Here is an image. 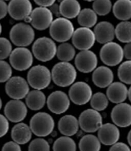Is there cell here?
<instances>
[{
  "mask_svg": "<svg viewBox=\"0 0 131 151\" xmlns=\"http://www.w3.org/2000/svg\"><path fill=\"white\" fill-rule=\"evenodd\" d=\"M77 17L78 24L83 27H93L96 24L98 21L97 14L93 9L89 8L82 10Z\"/></svg>",
  "mask_w": 131,
  "mask_h": 151,
  "instance_id": "28",
  "label": "cell"
},
{
  "mask_svg": "<svg viewBox=\"0 0 131 151\" xmlns=\"http://www.w3.org/2000/svg\"><path fill=\"white\" fill-rule=\"evenodd\" d=\"M57 45L53 39L42 37L35 40L32 45V53L38 60L48 62L57 54Z\"/></svg>",
  "mask_w": 131,
  "mask_h": 151,
  "instance_id": "3",
  "label": "cell"
},
{
  "mask_svg": "<svg viewBox=\"0 0 131 151\" xmlns=\"http://www.w3.org/2000/svg\"><path fill=\"white\" fill-rule=\"evenodd\" d=\"M124 57L127 60H131V42L126 43L124 48H123Z\"/></svg>",
  "mask_w": 131,
  "mask_h": 151,
  "instance_id": "44",
  "label": "cell"
},
{
  "mask_svg": "<svg viewBox=\"0 0 131 151\" xmlns=\"http://www.w3.org/2000/svg\"><path fill=\"white\" fill-rule=\"evenodd\" d=\"M92 80L94 84L97 87L100 88H107L113 82V71L107 66L98 67L93 71Z\"/></svg>",
  "mask_w": 131,
  "mask_h": 151,
  "instance_id": "22",
  "label": "cell"
},
{
  "mask_svg": "<svg viewBox=\"0 0 131 151\" xmlns=\"http://www.w3.org/2000/svg\"><path fill=\"white\" fill-rule=\"evenodd\" d=\"M106 95L111 102L116 104L122 103L128 97V89L122 82H112L107 87Z\"/></svg>",
  "mask_w": 131,
  "mask_h": 151,
  "instance_id": "21",
  "label": "cell"
},
{
  "mask_svg": "<svg viewBox=\"0 0 131 151\" xmlns=\"http://www.w3.org/2000/svg\"><path fill=\"white\" fill-rule=\"evenodd\" d=\"M1 32H2V25L1 23H0V35H1Z\"/></svg>",
  "mask_w": 131,
  "mask_h": 151,
  "instance_id": "48",
  "label": "cell"
},
{
  "mask_svg": "<svg viewBox=\"0 0 131 151\" xmlns=\"http://www.w3.org/2000/svg\"><path fill=\"white\" fill-rule=\"evenodd\" d=\"M30 127L35 136L46 137L52 134L55 127L53 117L48 113L39 112L34 114L30 121Z\"/></svg>",
  "mask_w": 131,
  "mask_h": 151,
  "instance_id": "4",
  "label": "cell"
},
{
  "mask_svg": "<svg viewBox=\"0 0 131 151\" xmlns=\"http://www.w3.org/2000/svg\"><path fill=\"white\" fill-rule=\"evenodd\" d=\"M79 127L78 120L71 114L63 116L58 122L59 131L64 136H74L77 133Z\"/></svg>",
  "mask_w": 131,
  "mask_h": 151,
  "instance_id": "23",
  "label": "cell"
},
{
  "mask_svg": "<svg viewBox=\"0 0 131 151\" xmlns=\"http://www.w3.org/2000/svg\"><path fill=\"white\" fill-rule=\"evenodd\" d=\"M33 132L29 125L19 123L14 125L11 131V137L19 145H24L30 141Z\"/></svg>",
  "mask_w": 131,
  "mask_h": 151,
  "instance_id": "24",
  "label": "cell"
},
{
  "mask_svg": "<svg viewBox=\"0 0 131 151\" xmlns=\"http://www.w3.org/2000/svg\"><path fill=\"white\" fill-rule=\"evenodd\" d=\"M118 76L123 83L131 84V60H128L120 64L118 70Z\"/></svg>",
  "mask_w": 131,
  "mask_h": 151,
  "instance_id": "34",
  "label": "cell"
},
{
  "mask_svg": "<svg viewBox=\"0 0 131 151\" xmlns=\"http://www.w3.org/2000/svg\"><path fill=\"white\" fill-rule=\"evenodd\" d=\"M84 1H89V2H91V1H94V0H84Z\"/></svg>",
  "mask_w": 131,
  "mask_h": 151,
  "instance_id": "49",
  "label": "cell"
},
{
  "mask_svg": "<svg viewBox=\"0 0 131 151\" xmlns=\"http://www.w3.org/2000/svg\"><path fill=\"white\" fill-rule=\"evenodd\" d=\"M30 91L29 84L23 77L19 76L11 77L6 82L5 92L10 98L21 100L27 96Z\"/></svg>",
  "mask_w": 131,
  "mask_h": 151,
  "instance_id": "10",
  "label": "cell"
},
{
  "mask_svg": "<svg viewBox=\"0 0 131 151\" xmlns=\"http://www.w3.org/2000/svg\"><path fill=\"white\" fill-rule=\"evenodd\" d=\"M4 113L9 121L14 123H19L27 117V106L21 100H11L6 104Z\"/></svg>",
  "mask_w": 131,
  "mask_h": 151,
  "instance_id": "14",
  "label": "cell"
},
{
  "mask_svg": "<svg viewBox=\"0 0 131 151\" xmlns=\"http://www.w3.org/2000/svg\"><path fill=\"white\" fill-rule=\"evenodd\" d=\"M52 73L48 68L43 65L32 67L27 75V81L34 89H42L48 88L52 81Z\"/></svg>",
  "mask_w": 131,
  "mask_h": 151,
  "instance_id": "6",
  "label": "cell"
},
{
  "mask_svg": "<svg viewBox=\"0 0 131 151\" xmlns=\"http://www.w3.org/2000/svg\"><path fill=\"white\" fill-rule=\"evenodd\" d=\"M25 98L27 107L32 111H39L42 109L46 102L45 93L39 89L29 91Z\"/></svg>",
  "mask_w": 131,
  "mask_h": 151,
  "instance_id": "26",
  "label": "cell"
},
{
  "mask_svg": "<svg viewBox=\"0 0 131 151\" xmlns=\"http://www.w3.org/2000/svg\"><path fill=\"white\" fill-rule=\"evenodd\" d=\"M115 36L118 40L123 43L131 42V22L122 21L115 28Z\"/></svg>",
  "mask_w": 131,
  "mask_h": 151,
  "instance_id": "29",
  "label": "cell"
},
{
  "mask_svg": "<svg viewBox=\"0 0 131 151\" xmlns=\"http://www.w3.org/2000/svg\"><path fill=\"white\" fill-rule=\"evenodd\" d=\"M32 4L30 0H10L8 13L12 19L20 21L30 16L32 11Z\"/></svg>",
  "mask_w": 131,
  "mask_h": 151,
  "instance_id": "18",
  "label": "cell"
},
{
  "mask_svg": "<svg viewBox=\"0 0 131 151\" xmlns=\"http://www.w3.org/2000/svg\"><path fill=\"white\" fill-rule=\"evenodd\" d=\"M93 32L96 41L100 44L104 45L112 41L115 37V28L109 21H101L97 23L94 26Z\"/></svg>",
  "mask_w": 131,
  "mask_h": 151,
  "instance_id": "20",
  "label": "cell"
},
{
  "mask_svg": "<svg viewBox=\"0 0 131 151\" xmlns=\"http://www.w3.org/2000/svg\"><path fill=\"white\" fill-rule=\"evenodd\" d=\"M111 118L118 127H129L131 125V105L124 102L117 104L112 109Z\"/></svg>",
  "mask_w": 131,
  "mask_h": 151,
  "instance_id": "17",
  "label": "cell"
},
{
  "mask_svg": "<svg viewBox=\"0 0 131 151\" xmlns=\"http://www.w3.org/2000/svg\"><path fill=\"white\" fill-rule=\"evenodd\" d=\"M9 130V122L7 118L0 114V138L5 136Z\"/></svg>",
  "mask_w": 131,
  "mask_h": 151,
  "instance_id": "39",
  "label": "cell"
},
{
  "mask_svg": "<svg viewBox=\"0 0 131 151\" xmlns=\"http://www.w3.org/2000/svg\"><path fill=\"white\" fill-rule=\"evenodd\" d=\"M76 68L83 73H89L96 69L98 65V57L89 50H81L75 58Z\"/></svg>",
  "mask_w": 131,
  "mask_h": 151,
  "instance_id": "16",
  "label": "cell"
},
{
  "mask_svg": "<svg viewBox=\"0 0 131 151\" xmlns=\"http://www.w3.org/2000/svg\"><path fill=\"white\" fill-rule=\"evenodd\" d=\"M60 15L67 19H74L81 11V5L77 0H63L59 6Z\"/></svg>",
  "mask_w": 131,
  "mask_h": 151,
  "instance_id": "25",
  "label": "cell"
},
{
  "mask_svg": "<svg viewBox=\"0 0 131 151\" xmlns=\"http://www.w3.org/2000/svg\"><path fill=\"white\" fill-rule=\"evenodd\" d=\"M8 14V5L4 0H0V19L5 18Z\"/></svg>",
  "mask_w": 131,
  "mask_h": 151,
  "instance_id": "42",
  "label": "cell"
},
{
  "mask_svg": "<svg viewBox=\"0 0 131 151\" xmlns=\"http://www.w3.org/2000/svg\"><path fill=\"white\" fill-rule=\"evenodd\" d=\"M36 4L40 6L48 7L53 5L56 0H34Z\"/></svg>",
  "mask_w": 131,
  "mask_h": 151,
  "instance_id": "43",
  "label": "cell"
},
{
  "mask_svg": "<svg viewBox=\"0 0 131 151\" xmlns=\"http://www.w3.org/2000/svg\"><path fill=\"white\" fill-rule=\"evenodd\" d=\"M9 36L14 45L18 47H27L34 42L35 34L34 28L30 24L19 23L11 28Z\"/></svg>",
  "mask_w": 131,
  "mask_h": 151,
  "instance_id": "2",
  "label": "cell"
},
{
  "mask_svg": "<svg viewBox=\"0 0 131 151\" xmlns=\"http://www.w3.org/2000/svg\"><path fill=\"white\" fill-rule=\"evenodd\" d=\"M4 1H9V0H4Z\"/></svg>",
  "mask_w": 131,
  "mask_h": 151,
  "instance_id": "50",
  "label": "cell"
},
{
  "mask_svg": "<svg viewBox=\"0 0 131 151\" xmlns=\"http://www.w3.org/2000/svg\"><path fill=\"white\" fill-rule=\"evenodd\" d=\"M79 126L83 131L88 133L95 132L103 124V118L101 114L94 109H87L80 114Z\"/></svg>",
  "mask_w": 131,
  "mask_h": 151,
  "instance_id": "8",
  "label": "cell"
},
{
  "mask_svg": "<svg viewBox=\"0 0 131 151\" xmlns=\"http://www.w3.org/2000/svg\"><path fill=\"white\" fill-rule=\"evenodd\" d=\"M51 73L54 83L63 88L72 85L77 77L76 68L71 63L65 61H60L54 65Z\"/></svg>",
  "mask_w": 131,
  "mask_h": 151,
  "instance_id": "1",
  "label": "cell"
},
{
  "mask_svg": "<svg viewBox=\"0 0 131 151\" xmlns=\"http://www.w3.org/2000/svg\"><path fill=\"white\" fill-rule=\"evenodd\" d=\"M53 150H76V145L71 136H64L57 139L53 145Z\"/></svg>",
  "mask_w": 131,
  "mask_h": 151,
  "instance_id": "32",
  "label": "cell"
},
{
  "mask_svg": "<svg viewBox=\"0 0 131 151\" xmlns=\"http://www.w3.org/2000/svg\"><path fill=\"white\" fill-rule=\"evenodd\" d=\"M2 150L20 151L21 150V148L19 143L14 142L13 140L12 142H9L5 143L2 147Z\"/></svg>",
  "mask_w": 131,
  "mask_h": 151,
  "instance_id": "40",
  "label": "cell"
},
{
  "mask_svg": "<svg viewBox=\"0 0 131 151\" xmlns=\"http://www.w3.org/2000/svg\"><path fill=\"white\" fill-rule=\"evenodd\" d=\"M93 95L91 86L85 82L73 83L69 90V97L71 101L76 105L83 106L88 103Z\"/></svg>",
  "mask_w": 131,
  "mask_h": 151,
  "instance_id": "11",
  "label": "cell"
},
{
  "mask_svg": "<svg viewBox=\"0 0 131 151\" xmlns=\"http://www.w3.org/2000/svg\"><path fill=\"white\" fill-rule=\"evenodd\" d=\"M120 136V132L117 125L114 124L107 123L102 124L98 131V138L102 144L111 146L117 142Z\"/></svg>",
  "mask_w": 131,
  "mask_h": 151,
  "instance_id": "19",
  "label": "cell"
},
{
  "mask_svg": "<svg viewBox=\"0 0 131 151\" xmlns=\"http://www.w3.org/2000/svg\"><path fill=\"white\" fill-rule=\"evenodd\" d=\"M112 12L116 19L128 21L131 19V0H118L112 6Z\"/></svg>",
  "mask_w": 131,
  "mask_h": 151,
  "instance_id": "27",
  "label": "cell"
},
{
  "mask_svg": "<svg viewBox=\"0 0 131 151\" xmlns=\"http://www.w3.org/2000/svg\"><path fill=\"white\" fill-rule=\"evenodd\" d=\"M31 24L38 30H45L48 28L53 21L52 10L45 6H39L32 10L30 14Z\"/></svg>",
  "mask_w": 131,
  "mask_h": 151,
  "instance_id": "13",
  "label": "cell"
},
{
  "mask_svg": "<svg viewBox=\"0 0 131 151\" xmlns=\"http://www.w3.org/2000/svg\"><path fill=\"white\" fill-rule=\"evenodd\" d=\"M50 28V35L54 41L64 42L70 40L75 28L71 21L66 17H58L53 21Z\"/></svg>",
  "mask_w": 131,
  "mask_h": 151,
  "instance_id": "5",
  "label": "cell"
},
{
  "mask_svg": "<svg viewBox=\"0 0 131 151\" xmlns=\"http://www.w3.org/2000/svg\"><path fill=\"white\" fill-rule=\"evenodd\" d=\"M12 51L11 42L5 37H0V60H5Z\"/></svg>",
  "mask_w": 131,
  "mask_h": 151,
  "instance_id": "36",
  "label": "cell"
},
{
  "mask_svg": "<svg viewBox=\"0 0 131 151\" xmlns=\"http://www.w3.org/2000/svg\"><path fill=\"white\" fill-rule=\"evenodd\" d=\"M12 75V67L4 60H0V83L6 82Z\"/></svg>",
  "mask_w": 131,
  "mask_h": 151,
  "instance_id": "37",
  "label": "cell"
},
{
  "mask_svg": "<svg viewBox=\"0 0 131 151\" xmlns=\"http://www.w3.org/2000/svg\"><path fill=\"white\" fill-rule=\"evenodd\" d=\"M49 110L54 114H61L67 111L70 106V99L62 91L52 92L46 100Z\"/></svg>",
  "mask_w": 131,
  "mask_h": 151,
  "instance_id": "15",
  "label": "cell"
},
{
  "mask_svg": "<svg viewBox=\"0 0 131 151\" xmlns=\"http://www.w3.org/2000/svg\"><path fill=\"white\" fill-rule=\"evenodd\" d=\"M50 149L48 142L41 137L32 140L28 145L29 150H50Z\"/></svg>",
  "mask_w": 131,
  "mask_h": 151,
  "instance_id": "38",
  "label": "cell"
},
{
  "mask_svg": "<svg viewBox=\"0 0 131 151\" xmlns=\"http://www.w3.org/2000/svg\"><path fill=\"white\" fill-rule=\"evenodd\" d=\"M2 105H3V103H2V100H1V98H0V110L1 109Z\"/></svg>",
  "mask_w": 131,
  "mask_h": 151,
  "instance_id": "47",
  "label": "cell"
},
{
  "mask_svg": "<svg viewBox=\"0 0 131 151\" xmlns=\"http://www.w3.org/2000/svg\"><path fill=\"white\" fill-rule=\"evenodd\" d=\"M127 141H128L129 145L131 147V130L129 132L128 135H127Z\"/></svg>",
  "mask_w": 131,
  "mask_h": 151,
  "instance_id": "45",
  "label": "cell"
},
{
  "mask_svg": "<svg viewBox=\"0 0 131 151\" xmlns=\"http://www.w3.org/2000/svg\"><path fill=\"white\" fill-rule=\"evenodd\" d=\"M9 60L11 66L16 70H27L33 64V53L26 47H17L11 52Z\"/></svg>",
  "mask_w": 131,
  "mask_h": 151,
  "instance_id": "9",
  "label": "cell"
},
{
  "mask_svg": "<svg viewBox=\"0 0 131 151\" xmlns=\"http://www.w3.org/2000/svg\"><path fill=\"white\" fill-rule=\"evenodd\" d=\"M90 104L92 108L98 111H102L107 108L109 105V99L106 95L98 92L92 95L90 100Z\"/></svg>",
  "mask_w": 131,
  "mask_h": 151,
  "instance_id": "33",
  "label": "cell"
},
{
  "mask_svg": "<svg viewBox=\"0 0 131 151\" xmlns=\"http://www.w3.org/2000/svg\"><path fill=\"white\" fill-rule=\"evenodd\" d=\"M72 43L75 48L79 50H90L96 41L95 35L90 28L81 27L74 31Z\"/></svg>",
  "mask_w": 131,
  "mask_h": 151,
  "instance_id": "12",
  "label": "cell"
},
{
  "mask_svg": "<svg viewBox=\"0 0 131 151\" xmlns=\"http://www.w3.org/2000/svg\"><path fill=\"white\" fill-rule=\"evenodd\" d=\"M128 98L131 102V86L130 88L128 89Z\"/></svg>",
  "mask_w": 131,
  "mask_h": 151,
  "instance_id": "46",
  "label": "cell"
},
{
  "mask_svg": "<svg viewBox=\"0 0 131 151\" xmlns=\"http://www.w3.org/2000/svg\"><path fill=\"white\" fill-rule=\"evenodd\" d=\"M110 150H130V147L125 143L123 142H116L113 145H112Z\"/></svg>",
  "mask_w": 131,
  "mask_h": 151,
  "instance_id": "41",
  "label": "cell"
},
{
  "mask_svg": "<svg viewBox=\"0 0 131 151\" xmlns=\"http://www.w3.org/2000/svg\"><path fill=\"white\" fill-rule=\"evenodd\" d=\"M100 57L102 63L109 66H115L122 63L124 57L123 48L115 42L105 43L100 51Z\"/></svg>",
  "mask_w": 131,
  "mask_h": 151,
  "instance_id": "7",
  "label": "cell"
},
{
  "mask_svg": "<svg viewBox=\"0 0 131 151\" xmlns=\"http://www.w3.org/2000/svg\"><path fill=\"white\" fill-rule=\"evenodd\" d=\"M112 5L111 0H94L93 3V9L97 15L106 16L111 12Z\"/></svg>",
  "mask_w": 131,
  "mask_h": 151,
  "instance_id": "35",
  "label": "cell"
},
{
  "mask_svg": "<svg viewBox=\"0 0 131 151\" xmlns=\"http://www.w3.org/2000/svg\"><path fill=\"white\" fill-rule=\"evenodd\" d=\"M81 150H100L101 149V142L98 137L93 134L83 136L80 139L78 143Z\"/></svg>",
  "mask_w": 131,
  "mask_h": 151,
  "instance_id": "31",
  "label": "cell"
},
{
  "mask_svg": "<svg viewBox=\"0 0 131 151\" xmlns=\"http://www.w3.org/2000/svg\"><path fill=\"white\" fill-rule=\"evenodd\" d=\"M75 48L69 42H64L59 45L57 49V57L60 61L70 62L75 57Z\"/></svg>",
  "mask_w": 131,
  "mask_h": 151,
  "instance_id": "30",
  "label": "cell"
}]
</instances>
